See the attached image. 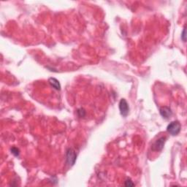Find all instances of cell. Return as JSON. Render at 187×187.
Instances as JSON below:
<instances>
[{"instance_id":"3957f363","label":"cell","mask_w":187,"mask_h":187,"mask_svg":"<svg viewBox=\"0 0 187 187\" xmlns=\"http://www.w3.org/2000/svg\"><path fill=\"white\" fill-rule=\"evenodd\" d=\"M119 110H120V113L123 116L126 117V116L129 114V106L128 105L127 102L125 99H122L119 103Z\"/></svg>"},{"instance_id":"9c48e42d","label":"cell","mask_w":187,"mask_h":187,"mask_svg":"<svg viewBox=\"0 0 187 187\" xmlns=\"http://www.w3.org/2000/svg\"><path fill=\"white\" fill-rule=\"evenodd\" d=\"M125 186H135V183L131 181L130 179H127L125 181Z\"/></svg>"},{"instance_id":"5b68a950","label":"cell","mask_w":187,"mask_h":187,"mask_svg":"<svg viewBox=\"0 0 187 187\" xmlns=\"http://www.w3.org/2000/svg\"><path fill=\"white\" fill-rule=\"evenodd\" d=\"M159 113H160L161 116L165 119H170V117L172 116L173 113L171 109L169 107H162L159 109Z\"/></svg>"},{"instance_id":"ba28073f","label":"cell","mask_w":187,"mask_h":187,"mask_svg":"<svg viewBox=\"0 0 187 187\" xmlns=\"http://www.w3.org/2000/svg\"><path fill=\"white\" fill-rule=\"evenodd\" d=\"M78 116L80 117H84L85 116H86V111H85L84 109L83 108H80L78 110Z\"/></svg>"},{"instance_id":"7a4b0ae2","label":"cell","mask_w":187,"mask_h":187,"mask_svg":"<svg viewBox=\"0 0 187 187\" xmlns=\"http://www.w3.org/2000/svg\"><path fill=\"white\" fill-rule=\"evenodd\" d=\"M67 156V162L70 166H73L75 163L76 159H77V154L75 151L72 148H69L66 153Z\"/></svg>"},{"instance_id":"277c9868","label":"cell","mask_w":187,"mask_h":187,"mask_svg":"<svg viewBox=\"0 0 187 187\" xmlns=\"http://www.w3.org/2000/svg\"><path fill=\"white\" fill-rule=\"evenodd\" d=\"M166 137H162V138H159L154 143L151 145V149L154 151H159L162 150L163 148L164 143H165Z\"/></svg>"},{"instance_id":"8992f818","label":"cell","mask_w":187,"mask_h":187,"mask_svg":"<svg viewBox=\"0 0 187 187\" xmlns=\"http://www.w3.org/2000/svg\"><path fill=\"white\" fill-rule=\"evenodd\" d=\"M48 82H49V84H51V86L53 89L59 90V91L61 90V85H60L59 81L55 78H50L48 79Z\"/></svg>"},{"instance_id":"6da1fadb","label":"cell","mask_w":187,"mask_h":187,"mask_svg":"<svg viewBox=\"0 0 187 187\" xmlns=\"http://www.w3.org/2000/svg\"><path fill=\"white\" fill-rule=\"evenodd\" d=\"M181 125L178 121H174V122L170 123V124L167 127V132L173 136L177 135L179 134V132H181Z\"/></svg>"},{"instance_id":"52a82bcc","label":"cell","mask_w":187,"mask_h":187,"mask_svg":"<svg viewBox=\"0 0 187 187\" xmlns=\"http://www.w3.org/2000/svg\"><path fill=\"white\" fill-rule=\"evenodd\" d=\"M11 153L14 156H15V157H18L20 152H19L18 148H15V147H13V148H11Z\"/></svg>"},{"instance_id":"30bf717a","label":"cell","mask_w":187,"mask_h":187,"mask_svg":"<svg viewBox=\"0 0 187 187\" xmlns=\"http://www.w3.org/2000/svg\"><path fill=\"white\" fill-rule=\"evenodd\" d=\"M181 38H182L183 42H186V28L183 29L182 34H181Z\"/></svg>"}]
</instances>
